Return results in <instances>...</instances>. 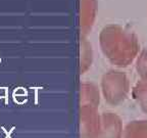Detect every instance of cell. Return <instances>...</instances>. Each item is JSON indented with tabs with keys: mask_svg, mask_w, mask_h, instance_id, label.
Wrapping results in <instances>:
<instances>
[{
	"mask_svg": "<svg viewBox=\"0 0 147 138\" xmlns=\"http://www.w3.org/2000/svg\"><path fill=\"white\" fill-rule=\"evenodd\" d=\"M100 97L97 87L92 83H83L81 85V106L98 108Z\"/></svg>",
	"mask_w": 147,
	"mask_h": 138,
	"instance_id": "obj_6",
	"label": "cell"
},
{
	"mask_svg": "<svg viewBox=\"0 0 147 138\" xmlns=\"http://www.w3.org/2000/svg\"><path fill=\"white\" fill-rule=\"evenodd\" d=\"M80 27L83 36L91 30L96 14V0H81L80 1Z\"/></svg>",
	"mask_w": 147,
	"mask_h": 138,
	"instance_id": "obj_5",
	"label": "cell"
},
{
	"mask_svg": "<svg viewBox=\"0 0 147 138\" xmlns=\"http://www.w3.org/2000/svg\"><path fill=\"white\" fill-rule=\"evenodd\" d=\"M101 90L107 103L119 106L128 96L130 90L128 77L124 72L110 70L102 77Z\"/></svg>",
	"mask_w": 147,
	"mask_h": 138,
	"instance_id": "obj_2",
	"label": "cell"
},
{
	"mask_svg": "<svg viewBox=\"0 0 147 138\" xmlns=\"http://www.w3.org/2000/svg\"><path fill=\"white\" fill-rule=\"evenodd\" d=\"M93 58L91 44L83 38L81 41V73H84L90 68Z\"/></svg>",
	"mask_w": 147,
	"mask_h": 138,
	"instance_id": "obj_9",
	"label": "cell"
},
{
	"mask_svg": "<svg viewBox=\"0 0 147 138\" xmlns=\"http://www.w3.org/2000/svg\"><path fill=\"white\" fill-rule=\"evenodd\" d=\"M136 71L141 81L147 82V48H144L136 57Z\"/></svg>",
	"mask_w": 147,
	"mask_h": 138,
	"instance_id": "obj_10",
	"label": "cell"
},
{
	"mask_svg": "<svg viewBox=\"0 0 147 138\" xmlns=\"http://www.w3.org/2000/svg\"><path fill=\"white\" fill-rule=\"evenodd\" d=\"M123 123L117 114L105 112L100 115V131L97 138H123Z\"/></svg>",
	"mask_w": 147,
	"mask_h": 138,
	"instance_id": "obj_4",
	"label": "cell"
},
{
	"mask_svg": "<svg viewBox=\"0 0 147 138\" xmlns=\"http://www.w3.org/2000/svg\"><path fill=\"white\" fill-rule=\"evenodd\" d=\"M123 138H147V120H134L126 125Z\"/></svg>",
	"mask_w": 147,
	"mask_h": 138,
	"instance_id": "obj_7",
	"label": "cell"
},
{
	"mask_svg": "<svg viewBox=\"0 0 147 138\" xmlns=\"http://www.w3.org/2000/svg\"><path fill=\"white\" fill-rule=\"evenodd\" d=\"M100 131V115L93 106H81L80 136L81 138H97Z\"/></svg>",
	"mask_w": 147,
	"mask_h": 138,
	"instance_id": "obj_3",
	"label": "cell"
},
{
	"mask_svg": "<svg viewBox=\"0 0 147 138\" xmlns=\"http://www.w3.org/2000/svg\"><path fill=\"white\" fill-rule=\"evenodd\" d=\"M132 96L143 113L147 114V82H138L132 90Z\"/></svg>",
	"mask_w": 147,
	"mask_h": 138,
	"instance_id": "obj_8",
	"label": "cell"
},
{
	"mask_svg": "<svg viewBox=\"0 0 147 138\" xmlns=\"http://www.w3.org/2000/svg\"><path fill=\"white\" fill-rule=\"evenodd\" d=\"M99 43L105 57L117 67H128L138 56L139 41L132 31L119 25L104 27L99 35Z\"/></svg>",
	"mask_w": 147,
	"mask_h": 138,
	"instance_id": "obj_1",
	"label": "cell"
}]
</instances>
